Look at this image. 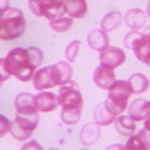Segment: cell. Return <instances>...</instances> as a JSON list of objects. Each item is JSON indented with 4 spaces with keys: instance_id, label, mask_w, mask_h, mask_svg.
Here are the masks:
<instances>
[{
    "instance_id": "1",
    "label": "cell",
    "mask_w": 150,
    "mask_h": 150,
    "mask_svg": "<svg viewBox=\"0 0 150 150\" xmlns=\"http://www.w3.org/2000/svg\"><path fill=\"white\" fill-rule=\"evenodd\" d=\"M35 68L30 62L28 49L15 48L10 50L6 58L0 59V81L8 80L10 75H14L20 81L33 80Z\"/></svg>"
},
{
    "instance_id": "2",
    "label": "cell",
    "mask_w": 150,
    "mask_h": 150,
    "mask_svg": "<svg viewBox=\"0 0 150 150\" xmlns=\"http://www.w3.org/2000/svg\"><path fill=\"white\" fill-rule=\"evenodd\" d=\"M25 18L20 9L8 8L0 11V38L1 40H13L25 33Z\"/></svg>"
},
{
    "instance_id": "3",
    "label": "cell",
    "mask_w": 150,
    "mask_h": 150,
    "mask_svg": "<svg viewBox=\"0 0 150 150\" xmlns=\"http://www.w3.org/2000/svg\"><path fill=\"white\" fill-rule=\"evenodd\" d=\"M133 90L128 81L115 80L112 85L108 89V99L105 103L116 115L121 114L128 106V100L130 99Z\"/></svg>"
},
{
    "instance_id": "4",
    "label": "cell",
    "mask_w": 150,
    "mask_h": 150,
    "mask_svg": "<svg viewBox=\"0 0 150 150\" xmlns=\"http://www.w3.org/2000/svg\"><path fill=\"white\" fill-rule=\"evenodd\" d=\"M38 124H39V116L36 115H18L14 121H11L10 125V134L13 135V138H15L19 142H24L28 140L33 131L36 129Z\"/></svg>"
},
{
    "instance_id": "5",
    "label": "cell",
    "mask_w": 150,
    "mask_h": 150,
    "mask_svg": "<svg viewBox=\"0 0 150 150\" xmlns=\"http://www.w3.org/2000/svg\"><path fill=\"white\" fill-rule=\"evenodd\" d=\"M58 99L63 109H83L84 100L81 93L79 91L78 84L71 80L60 86Z\"/></svg>"
},
{
    "instance_id": "6",
    "label": "cell",
    "mask_w": 150,
    "mask_h": 150,
    "mask_svg": "<svg viewBox=\"0 0 150 150\" xmlns=\"http://www.w3.org/2000/svg\"><path fill=\"white\" fill-rule=\"evenodd\" d=\"M99 59H100V64L109 67L111 69H115L125 62L126 56H125V53L120 48L106 46L105 49H103L100 51Z\"/></svg>"
},
{
    "instance_id": "7",
    "label": "cell",
    "mask_w": 150,
    "mask_h": 150,
    "mask_svg": "<svg viewBox=\"0 0 150 150\" xmlns=\"http://www.w3.org/2000/svg\"><path fill=\"white\" fill-rule=\"evenodd\" d=\"M14 105H15L18 115L30 116L38 114V109L35 106V95H33L30 93L18 94L15 101H14Z\"/></svg>"
},
{
    "instance_id": "8",
    "label": "cell",
    "mask_w": 150,
    "mask_h": 150,
    "mask_svg": "<svg viewBox=\"0 0 150 150\" xmlns=\"http://www.w3.org/2000/svg\"><path fill=\"white\" fill-rule=\"evenodd\" d=\"M33 85H34V88L39 91H44L46 89L56 86L51 65L36 70L34 76H33Z\"/></svg>"
},
{
    "instance_id": "9",
    "label": "cell",
    "mask_w": 150,
    "mask_h": 150,
    "mask_svg": "<svg viewBox=\"0 0 150 150\" xmlns=\"http://www.w3.org/2000/svg\"><path fill=\"white\" fill-rule=\"evenodd\" d=\"M93 79H94L95 85L99 86L100 89H104V90H108L112 85V83L116 80L114 70L109 67H105L103 64H100L95 69V71L93 74Z\"/></svg>"
},
{
    "instance_id": "10",
    "label": "cell",
    "mask_w": 150,
    "mask_h": 150,
    "mask_svg": "<svg viewBox=\"0 0 150 150\" xmlns=\"http://www.w3.org/2000/svg\"><path fill=\"white\" fill-rule=\"evenodd\" d=\"M35 106L38 111L41 112L54 111L59 106V99L54 93L40 91L38 95H35Z\"/></svg>"
},
{
    "instance_id": "11",
    "label": "cell",
    "mask_w": 150,
    "mask_h": 150,
    "mask_svg": "<svg viewBox=\"0 0 150 150\" xmlns=\"http://www.w3.org/2000/svg\"><path fill=\"white\" fill-rule=\"evenodd\" d=\"M64 1L65 0H41L43 6V14L49 20H56L59 18H63L64 10Z\"/></svg>"
},
{
    "instance_id": "12",
    "label": "cell",
    "mask_w": 150,
    "mask_h": 150,
    "mask_svg": "<svg viewBox=\"0 0 150 150\" xmlns=\"http://www.w3.org/2000/svg\"><path fill=\"white\" fill-rule=\"evenodd\" d=\"M129 115L135 121H145L150 118V101L135 99L129 106Z\"/></svg>"
},
{
    "instance_id": "13",
    "label": "cell",
    "mask_w": 150,
    "mask_h": 150,
    "mask_svg": "<svg viewBox=\"0 0 150 150\" xmlns=\"http://www.w3.org/2000/svg\"><path fill=\"white\" fill-rule=\"evenodd\" d=\"M94 121L96 124H99L100 126H108L110 125L111 123H114L116 119V114L112 111L108 104L104 103H100L95 106L94 109Z\"/></svg>"
},
{
    "instance_id": "14",
    "label": "cell",
    "mask_w": 150,
    "mask_h": 150,
    "mask_svg": "<svg viewBox=\"0 0 150 150\" xmlns=\"http://www.w3.org/2000/svg\"><path fill=\"white\" fill-rule=\"evenodd\" d=\"M86 41H88V45L93 50H96V51H101L106 46H109V36H108V33L103 29L90 30L86 36Z\"/></svg>"
},
{
    "instance_id": "15",
    "label": "cell",
    "mask_w": 150,
    "mask_h": 150,
    "mask_svg": "<svg viewBox=\"0 0 150 150\" xmlns=\"http://www.w3.org/2000/svg\"><path fill=\"white\" fill-rule=\"evenodd\" d=\"M53 69V75H54V80L56 86L58 85H64L68 81L71 80L73 76V67L67 62H60L56 63L55 65H51Z\"/></svg>"
},
{
    "instance_id": "16",
    "label": "cell",
    "mask_w": 150,
    "mask_h": 150,
    "mask_svg": "<svg viewBox=\"0 0 150 150\" xmlns=\"http://www.w3.org/2000/svg\"><path fill=\"white\" fill-rule=\"evenodd\" d=\"M100 125L96 123H89L83 126L80 131V143L84 146H91L100 138Z\"/></svg>"
},
{
    "instance_id": "17",
    "label": "cell",
    "mask_w": 150,
    "mask_h": 150,
    "mask_svg": "<svg viewBox=\"0 0 150 150\" xmlns=\"http://www.w3.org/2000/svg\"><path fill=\"white\" fill-rule=\"evenodd\" d=\"M133 50L139 62L148 65L150 63V36L143 33V35L134 45Z\"/></svg>"
},
{
    "instance_id": "18",
    "label": "cell",
    "mask_w": 150,
    "mask_h": 150,
    "mask_svg": "<svg viewBox=\"0 0 150 150\" xmlns=\"http://www.w3.org/2000/svg\"><path fill=\"white\" fill-rule=\"evenodd\" d=\"M64 10L73 19H81L88 13V4L85 0H65Z\"/></svg>"
},
{
    "instance_id": "19",
    "label": "cell",
    "mask_w": 150,
    "mask_h": 150,
    "mask_svg": "<svg viewBox=\"0 0 150 150\" xmlns=\"http://www.w3.org/2000/svg\"><path fill=\"white\" fill-rule=\"evenodd\" d=\"M145 19L146 14L142 9H130L125 14L124 20L125 24L128 25L131 30H139L145 25Z\"/></svg>"
},
{
    "instance_id": "20",
    "label": "cell",
    "mask_w": 150,
    "mask_h": 150,
    "mask_svg": "<svg viewBox=\"0 0 150 150\" xmlns=\"http://www.w3.org/2000/svg\"><path fill=\"white\" fill-rule=\"evenodd\" d=\"M115 129L120 135H133L137 130L135 120L130 115H120L115 119Z\"/></svg>"
},
{
    "instance_id": "21",
    "label": "cell",
    "mask_w": 150,
    "mask_h": 150,
    "mask_svg": "<svg viewBox=\"0 0 150 150\" xmlns=\"http://www.w3.org/2000/svg\"><path fill=\"white\" fill-rule=\"evenodd\" d=\"M123 21H124V16L121 13H119V11L108 13L101 20V29L105 30L106 33L112 31V30L118 29Z\"/></svg>"
},
{
    "instance_id": "22",
    "label": "cell",
    "mask_w": 150,
    "mask_h": 150,
    "mask_svg": "<svg viewBox=\"0 0 150 150\" xmlns=\"http://www.w3.org/2000/svg\"><path fill=\"white\" fill-rule=\"evenodd\" d=\"M128 83L133 90V94H142L144 91L148 90L149 88V80L148 78L145 76L144 74H140V73H137V74H133L128 79Z\"/></svg>"
},
{
    "instance_id": "23",
    "label": "cell",
    "mask_w": 150,
    "mask_h": 150,
    "mask_svg": "<svg viewBox=\"0 0 150 150\" xmlns=\"http://www.w3.org/2000/svg\"><path fill=\"white\" fill-rule=\"evenodd\" d=\"M73 23H74L73 18L63 16V18L56 19V20H51L49 23V25L55 33H67L73 26Z\"/></svg>"
},
{
    "instance_id": "24",
    "label": "cell",
    "mask_w": 150,
    "mask_h": 150,
    "mask_svg": "<svg viewBox=\"0 0 150 150\" xmlns=\"http://www.w3.org/2000/svg\"><path fill=\"white\" fill-rule=\"evenodd\" d=\"M62 120L68 125H75L80 121L81 109H63L62 110Z\"/></svg>"
},
{
    "instance_id": "25",
    "label": "cell",
    "mask_w": 150,
    "mask_h": 150,
    "mask_svg": "<svg viewBox=\"0 0 150 150\" xmlns=\"http://www.w3.org/2000/svg\"><path fill=\"white\" fill-rule=\"evenodd\" d=\"M28 54H29L30 62L35 69H38L41 64H43L44 54L39 48H36V46H30V48H28Z\"/></svg>"
},
{
    "instance_id": "26",
    "label": "cell",
    "mask_w": 150,
    "mask_h": 150,
    "mask_svg": "<svg viewBox=\"0 0 150 150\" xmlns=\"http://www.w3.org/2000/svg\"><path fill=\"white\" fill-rule=\"evenodd\" d=\"M79 49H80V41L73 40L67 48H65V58L69 62H75L76 56L79 54Z\"/></svg>"
},
{
    "instance_id": "27",
    "label": "cell",
    "mask_w": 150,
    "mask_h": 150,
    "mask_svg": "<svg viewBox=\"0 0 150 150\" xmlns=\"http://www.w3.org/2000/svg\"><path fill=\"white\" fill-rule=\"evenodd\" d=\"M125 148H126V149H142V150H148L146 145L144 144V142L142 140V138H140L138 134L130 135V138H129V140H128V143H126Z\"/></svg>"
},
{
    "instance_id": "28",
    "label": "cell",
    "mask_w": 150,
    "mask_h": 150,
    "mask_svg": "<svg viewBox=\"0 0 150 150\" xmlns=\"http://www.w3.org/2000/svg\"><path fill=\"white\" fill-rule=\"evenodd\" d=\"M142 35H143V33H140L139 30H130L128 34L125 35V38H124V44H125V46L133 50L134 45L137 44V41L139 40V38L142 36Z\"/></svg>"
},
{
    "instance_id": "29",
    "label": "cell",
    "mask_w": 150,
    "mask_h": 150,
    "mask_svg": "<svg viewBox=\"0 0 150 150\" xmlns=\"http://www.w3.org/2000/svg\"><path fill=\"white\" fill-rule=\"evenodd\" d=\"M29 8L33 14L36 16H44L43 14V6H41V0H29Z\"/></svg>"
},
{
    "instance_id": "30",
    "label": "cell",
    "mask_w": 150,
    "mask_h": 150,
    "mask_svg": "<svg viewBox=\"0 0 150 150\" xmlns=\"http://www.w3.org/2000/svg\"><path fill=\"white\" fill-rule=\"evenodd\" d=\"M10 125L11 123H9V120L4 115L0 116V137H4L8 133H10Z\"/></svg>"
},
{
    "instance_id": "31",
    "label": "cell",
    "mask_w": 150,
    "mask_h": 150,
    "mask_svg": "<svg viewBox=\"0 0 150 150\" xmlns=\"http://www.w3.org/2000/svg\"><path fill=\"white\" fill-rule=\"evenodd\" d=\"M138 135H139L140 138H142V140L144 142V144L146 145V148L149 149V148H150V131L146 130L145 128H143V130H140L139 133H138Z\"/></svg>"
},
{
    "instance_id": "32",
    "label": "cell",
    "mask_w": 150,
    "mask_h": 150,
    "mask_svg": "<svg viewBox=\"0 0 150 150\" xmlns=\"http://www.w3.org/2000/svg\"><path fill=\"white\" fill-rule=\"evenodd\" d=\"M31 148H36V149H43L41 148V145H39L38 143H35V142H30V143H28V144H25L24 146H23V150H25V149H31Z\"/></svg>"
},
{
    "instance_id": "33",
    "label": "cell",
    "mask_w": 150,
    "mask_h": 150,
    "mask_svg": "<svg viewBox=\"0 0 150 150\" xmlns=\"http://www.w3.org/2000/svg\"><path fill=\"white\" fill-rule=\"evenodd\" d=\"M144 128L150 131V118L145 120V123H144Z\"/></svg>"
},
{
    "instance_id": "34",
    "label": "cell",
    "mask_w": 150,
    "mask_h": 150,
    "mask_svg": "<svg viewBox=\"0 0 150 150\" xmlns=\"http://www.w3.org/2000/svg\"><path fill=\"white\" fill-rule=\"evenodd\" d=\"M123 149V148H125V146H123V145H111V146H109V149Z\"/></svg>"
},
{
    "instance_id": "35",
    "label": "cell",
    "mask_w": 150,
    "mask_h": 150,
    "mask_svg": "<svg viewBox=\"0 0 150 150\" xmlns=\"http://www.w3.org/2000/svg\"><path fill=\"white\" fill-rule=\"evenodd\" d=\"M144 34H146L150 36V25H148L146 28H145V31H144Z\"/></svg>"
},
{
    "instance_id": "36",
    "label": "cell",
    "mask_w": 150,
    "mask_h": 150,
    "mask_svg": "<svg viewBox=\"0 0 150 150\" xmlns=\"http://www.w3.org/2000/svg\"><path fill=\"white\" fill-rule=\"evenodd\" d=\"M146 15L150 18V1H149V4H148V6H146Z\"/></svg>"
},
{
    "instance_id": "37",
    "label": "cell",
    "mask_w": 150,
    "mask_h": 150,
    "mask_svg": "<svg viewBox=\"0 0 150 150\" xmlns=\"http://www.w3.org/2000/svg\"><path fill=\"white\" fill-rule=\"evenodd\" d=\"M148 67H149V68H150V63H149V64H148Z\"/></svg>"
}]
</instances>
